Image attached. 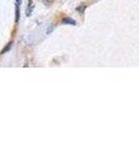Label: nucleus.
I'll use <instances>...</instances> for the list:
<instances>
[{"label":"nucleus","mask_w":139,"mask_h":156,"mask_svg":"<svg viewBox=\"0 0 139 156\" xmlns=\"http://www.w3.org/2000/svg\"><path fill=\"white\" fill-rule=\"evenodd\" d=\"M16 2H17V4H18V5H19V4L21 3V0H16Z\"/></svg>","instance_id":"nucleus-4"},{"label":"nucleus","mask_w":139,"mask_h":156,"mask_svg":"<svg viewBox=\"0 0 139 156\" xmlns=\"http://www.w3.org/2000/svg\"><path fill=\"white\" fill-rule=\"evenodd\" d=\"M10 46H12V43H10V44H8V45H7V46H5V47H4V49H3V50H2V51H1V54L5 53V52H6V51H7V50H10Z\"/></svg>","instance_id":"nucleus-3"},{"label":"nucleus","mask_w":139,"mask_h":156,"mask_svg":"<svg viewBox=\"0 0 139 156\" xmlns=\"http://www.w3.org/2000/svg\"><path fill=\"white\" fill-rule=\"evenodd\" d=\"M19 17H20V10H19V5L17 4V8H16V22L19 21Z\"/></svg>","instance_id":"nucleus-2"},{"label":"nucleus","mask_w":139,"mask_h":156,"mask_svg":"<svg viewBox=\"0 0 139 156\" xmlns=\"http://www.w3.org/2000/svg\"><path fill=\"white\" fill-rule=\"evenodd\" d=\"M62 23H64V24L75 25V21H73L72 19H70V18H64V19L62 20Z\"/></svg>","instance_id":"nucleus-1"}]
</instances>
